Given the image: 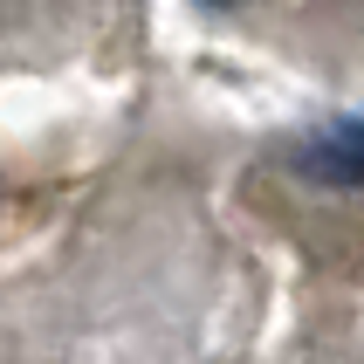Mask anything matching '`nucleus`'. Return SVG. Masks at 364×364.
<instances>
[{
  "instance_id": "f257e3e1",
  "label": "nucleus",
  "mask_w": 364,
  "mask_h": 364,
  "mask_svg": "<svg viewBox=\"0 0 364 364\" xmlns=\"http://www.w3.org/2000/svg\"><path fill=\"white\" fill-rule=\"evenodd\" d=\"M296 172L316 186H364V117H344L296 144Z\"/></svg>"
},
{
  "instance_id": "f03ea898",
  "label": "nucleus",
  "mask_w": 364,
  "mask_h": 364,
  "mask_svg": "<svg viewBox=\"0 0 364 364\" xmlns=\"http://www.w3.org/2000/svg\"><path fill=\"white\" fill-rule=\"evenodd\" d=\"M213 7H234V0H213Z\"/></svg>"
}]
</instances>
